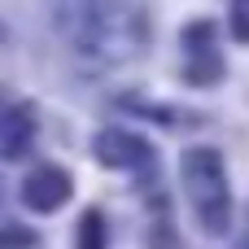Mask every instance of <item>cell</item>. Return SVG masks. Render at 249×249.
<instances>
[{
  "mask_svg": "<svg viewBox=\"0 0 249 249\" xmlns=\"http://www.w3.org/2000/svg\"><path fill=\"white\" fill-rule=\"evenodd\" d=\"M79 249H105V223L96 210H88L79 219Z\"/></svg>",
  "mask_w": 249,
  "mask_h": 249,
  "instance_id": "5b68a950",
  "label": "cell"
},
{
  "mask_svg": "<svg viewBox=\"0 0 249 249\" xmlns=\"http://www.w3.org/2000/svg\"><path fill=\"white\" fill-rule=\"evenodd\" d=\"M96 158L109 162V166H131V162L149 158V144L127 136V131H105V136H96Z\"/></svg>",
  "mask_w": 249,
  "mask_h": 249,
  "instance_id": "277c9868",
  "label": "cell"
},
{
  "mask_svg": "<svg viewBox=\"0 0 249 249\" xmlns=\"http://www.w3.org/2000/svg\"><path fill=\"white\" fill-rule=\"evenodd\" d=\"M206 39H214V22H193V26L184 31V44H188V48H197V44H206Z\"/></svg>",
  "mask_w": 249,
  "mask_h": 249,
  "instance_id": "8992f818",
  "label": "cell"
},
{
  "mask_svg": "<svg viewBox=\"0 0 249 249\" xmlns=\"http://www.w3.org/2000/svg\"><path fill=\"white\" fill-rule=\"evenodd\" d=\"M179 179L188 188V201L201 219L206 232H228L232 219V197H228V179H223V162L214 149H188L179 162Z\"/></svg>",
  "mask_w": 249,
  "mask_h": 249,
  "instance_id": "6da1fadb",
  "label": "cell"
},
{
  "mask_svg": "<svg viewBox=\"0 0 249 249\" xmlns=\"http://www.w3.org/2000/svg\"><path fill=\"white\" fill-rule=\"evenodd\" d=\"M66 197H70V175L57 166H39L26 179V206H35V210H57Z\"/></svg>",
  "mask_w": 249,
  "mask_h": 249,
  "instance_id": "3957f363",
  "label": "cell"
},
{
  "mask_svg": "<svg viewBox=\"0 0 249 249\" xmlns=\"http://www.w3.org/2000/svg\"><path fill=\"white\" fill-rule=\"evenodd\" d=\"M26 245H31L26 232H4V236H0V249H26Z\"/></svg>",
  "mask_w": 249,
  "mask_h": 249,
  "instance_id": "ba28073f",
  "label": "cell"
},
{
  "mask_svg": "<svg viewBox=\"0 0 249 249\" xmlns=\"http://www.w3.org/2000/svg\"><path fill=\"white\" fill-rule=\"evenodd\" d=\"M232 31H236V39H249V0L236 4V22H232Z\"/></svg>",
  "mask_w": 249,
  "mask_h": 249,
  "instance_id": "52a82bcc",
  "label": "cell"
},
{
  "mask_svg": "<svg viewBox=\"0 0 249 249\" xmlns=\"http://www.w3.org/2000/svg\"><path fill=\"white\" fill-rule=\"evenodd\" d=\"M35 136V118L26 105H0V158H22Z\"/></svg>",
  "mask_w": 249,
  "mask_h": 249,
  "instance_id": "7a4b0ae2",
  "label": "cell"
}]
</instances>
